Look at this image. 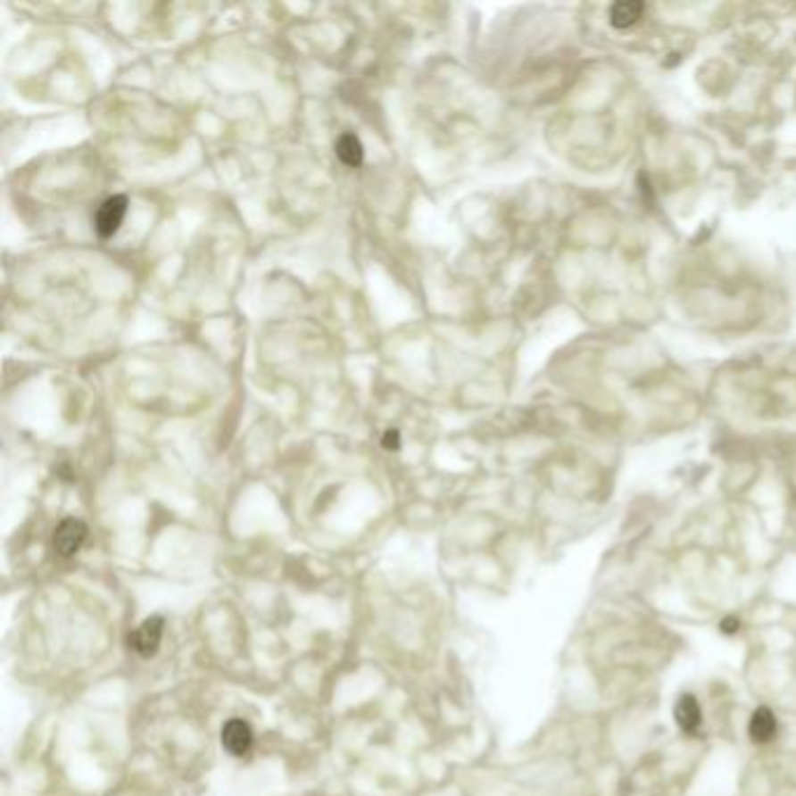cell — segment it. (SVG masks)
<instances>
[{
  "mask_svg": "<svg viewBox=\"0 0 796 796\" xmlns=\"http://www.w3.org/2000/svg\"><path fill=\"white\" fill-rule=\"evenodd\" d=\"M129 201L124 195L108 196V199L98 206L96 215H94V229L101 238L115 236L120 227H122L124 218H127Z\"/></svg>",
  "mask_w": 796,
  "mask_h": 796,
  "instance_id": "1",
  "label": "cell"
},
{
  "mask_svg": "<svg viewBox=\"0 0 796 796\" xmlns=\"http://www.w3.org/2000/svg\"><path fill=\"white\" fill-rule=\"evenodd\" d=\"M87 537V526L79 518H63L54 530V537H52V544H54V551L63 559L68 556H75L82 547V542Z\"/></svg>",
  "mask_w": 796,
  "mask_h": 796,
  "instance_id": "2",
  "label": "cell"
},
{
  "mask_svg": "<svg viewBox=\"0 0 796 796\" xmlns=\"http://www.w3.org/2000/svg\"><path fill=\"white\" fill-rule=\"evenodd\" d=\"M162 635H164V619L162 617H147L134 633H131V647L138 651L140 657H153L154 651L159 650V643H162Z\"/></svg>",
  "mask_w": 796,
  "mask_h": 796,
  "instance_id": "3",
  "label": "cell"
},
{
  "mask_svg": "<svg viewBox=\"0 0 796 796\" xmlns=\"http://www.w3.org/2000/svg\"><path fill=\"white\" fill-rule=\"evenodd\" d=\"M222 748L231 757H244L253 748V731L244 719H229L222 726Z\"/></svg>",
  "mask_w": 796,
  "mask_h": 796,
  "instance_id": "4",
  "label": "cell"
},
{
  "mask_svg": "<svg viewBox=\"0 0 796 796\" xmlns=\"http://www.w3.org/2000/svg\"><path fill=\"white\" fill-rule=\"evenodd\" d=\"M675 722H677L682 734H699L701 724H703V712H701L699 701L693 699L692 693H682L677 703H675Z\"/></svg>",
  "mask_w": 796,
  "mask_h": 796,
  "instance_id": "5",
  "label": "cell"
},
{
  "mask_svg": "<svg viewBox=\"0 0 796 796\" xmlns=\"http://www.w3.org/2000/svg\"><path fill=\"white\" fill-rule=\"evenodd\" d=\"M644 10H647V7H644V3H640V0H621V3H614V5L609 7V24H612L614 29H619V31L631 29V26H635L640 19H643Z\"/></svg>",
  "mask_w": 796,
  "mask_h": 796,
  "instance_id": "6",
  "label": "cell"
},
{
  "mask_svg": "<svg viewBox=\"0 0 796 796\" xmlns=\"http://www.w3.org/2000/svg\"><path fill=\"white\" fill-rule=\"evenodd\" d=\"M778 734V719L768 708H757L750 719V738L754 742H768Z\"/></svg>",
  "mask_w": 796,
  "mask_h": 796,
  "instance_id": "7",
  "label": "cell"
},
{
  "mask_svg": "<svg viewBox=\"0 0 796 796\" xmlns=\"http://www.w3.org/2000/svg\"><path fill=\"white\" fill-rule=\"evenodd\" d=\"M336 157L344 162L346 166H360L362 159H365V147L360 143V138L355 134H344L336 140Z\"/></svg>",
  "mask_w": 796,
  "mask_h": 796,
  "instance_id": "8",
  "label": "cell"
},
{
  "mask_svg": "<svg viewBox=\"0 0 796 796\" xmlns=\"http://www.w3.org/2000/svg\"><path fill=\"white\" fill-rule=\"evenodd\" d=\"M381 446L386 451H400L402 449L400 430H395V427H390V430H386V435H383V439H381Z\"/></svg>",
  "mask_w": 796,
  "mask_h": 796,
  "instance_id": "9",
  "label": "cell"
},
{
  "mask_svg": "<svg viewBox=\"0 0 796 796\" xmlns=\"http://www.w3.org/2000/svg\"><path fill=\"white\" fill-rule=\"evenodd\" d=\"M738 628H741V621H738V619H724L722 621V631L724 633H735V631H738Z\"/></svg>",
  "mask_w": 796,
  "mask_h": 796,
  "instance_id": "10",
  "label": "cell"
}]
</instances>
